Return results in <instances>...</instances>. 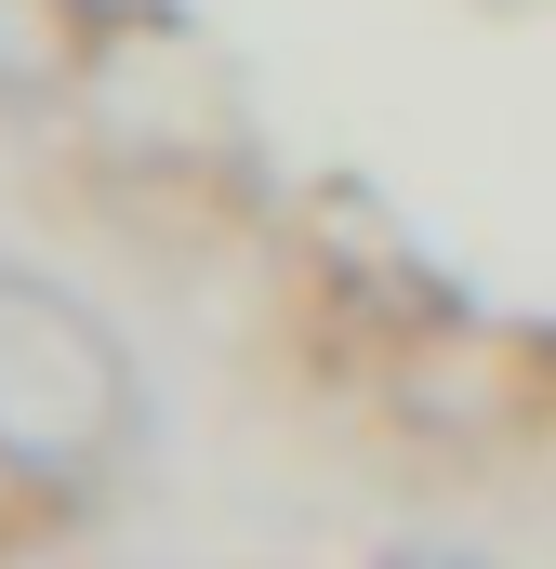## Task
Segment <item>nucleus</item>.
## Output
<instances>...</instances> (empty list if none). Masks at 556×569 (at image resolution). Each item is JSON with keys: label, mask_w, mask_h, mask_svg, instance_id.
I'll return each mask as SVG.
<instances>
[{"label": "nucleus", "mask_w": 556, "mask_h": 569, "mask_svg": "<svg viewBox=\"0 0 556 569\" xmlns=\"http://www.w3.org/2000/svg\"><path fill=\"white\" fill-rule=\"evenodd\" d=\"M133 450V345L80 291L0 266V463L40 490H80Z\"/></svg>", "instance_id": "obj_1"}, {"label": "nucleus", "mask_w": 556, "mask_h": 569, "mask_svg": "<svg viewBox=\"0 0 556 569\" xmlns=\"http://www.w3.org/2000/svg\"><path fill=\"white\" fill-rule=\"evenodd\" d=\"M40 80H67V40H53V13L0 0V93H40Z\"/></svg>", "instance_id": "obj_2"}, {"label": "nucleus", "mask_w": 556, "mask_h": 569, "mask_svg": "<svg viewBox=\"0 0 556 569\" xmlns=\"http://www.w3.org/2000/svg\"><path fill=\"white\" fill-rule=\"evenodd\" d=\"M385 569H477V557H385Z\"/></svg>", "instance_id": "obj_3"}]
</instances>
